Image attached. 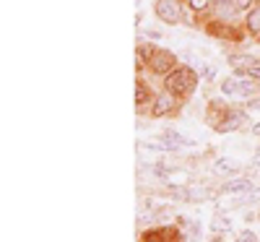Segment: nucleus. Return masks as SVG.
I'll return each mask as SVG.
<instances>
[{
    "mask_svg": "<svg viewBox=\"0 0 260 242\" xmlns=\"http://www.w3.org/2000/svg\"><path fill=\"white\" fill-rule=\"evenodd\" d=\"M206 123L211 125V130H216V133H234V130H242V128L252 125L250 117H247V109H232L221 99H213L208 104Z\"/></svg>",
    "mask_w": 260,
    "mask_h": 242,
    "instance_id": "nucleus-1",
    "label": "nucleus"
},
{
    "mask_svg": "<svg viewBox=\"0 0 260 242\" xmlns=\"http://www.w3.org/2000/svg\"><path fill=\"white\" fill-rule=\"evenodd\" d=\"M198 83H201V76L195 68H190V65H180V68H175L167 78H164V89L169 94H175L177 99H187L195 89H198Z\"/></svg>",
    "mask_w": 260,
    "mask_h": 242,
    "instance_id": "nucleus-2",
    "label": "nucleus"
},
{
    "mask_svg": "<svg viewBox=\"0 0 260 242\" xmlns=\"http://www.w3.org/2000/svg\"><path fill=\"white\" fill-rule=\"evenodd\" d=\"M175 68H180V57L172 50H164V47H159L154 52V57H151V63H148V73L161 76V78H167Z\"/></svg>",
    "mask_w": 260,
    "mask_h": 242,
    "instance_id": "nucleus-3",
    "label": "nucleus"
},
{
    "mask_svg": "<svg viewBox=\"0 0 260 242\" xmlns=\"http://www.w3.org/2000/svg\"><path fill=\"white\" fill-rule=\"evenodd\" d=\"M154 13H156L159 21H164V24H169V26H177L180 21H185L182 0H156Z\"/></svg>",
    "mask_w": 260,
    "mask_h": 242,
    "instance_id": "nucleus-4",
    "label": "nucleus"
},
{
    "mask_svg": "<svg viewBox=\"0 0 260 242\" xmlns=\"http://www.w3.org/2000/svg\"><path fill=\"white\" fill-rule=\"evenodd\" d=\"M177 107H180V99H177L175 94H169L167 89H161V92H156L154 102H151V107L146 109V112L156 120V117H167V115H172Z\"/></svg>",
    "mask_w": 260,
    "mask_h": 242,
    "instance_id": "nucleus-5",
    "label": "nucleus"
},
{
    "mask_svg": "<svg viewBox=\"0 0 260 242\" xmlns=\"http://www.w3.org/2000/svg\"><path fill=\"white\" fill-rule=\"evenodd\" d=\"M156 50H159L156 42H148V39L141 37L136 42V68L138 71H148V63H151V57H154Z\"/></svg>",
    "mask_w": 260,
    "mask_h": 242,
    "instance_id": "nucleus-6",
    "label": "nucleus"
},
{
    "mask_svg": "<svg viewBox=\"0 0 260 242\" xmlns=\"http://www.w3.org/2000/svg\"><path fill=\"white\" fill-rule=\"evenodd\" d=\"M156 141L164 151H180L182 146H192V141L185 138L182 133H177V130H161V133L156 136Z\"/></svg>",
    "mask_w": 260,
    "mask_h": 242,
    "instance_id": "nucleus-7",
    "label": "nucleus"
},
{
    "mask_svg": "<svg viewBox=\"0 0 260 242\" xmlns=\"http://www.w3.org/2000/svg\"><path fill=\"white\" fill-rule=\"evenodd\" d=\"M141 242H180L177 227H159V229H146L141 234Z\"/></svg>",
    "mask_w": 260,
    "mask_h": 242,
    "instance_id": "nucleus-8",
    "label": "nucleus"
},
{
    "mask_svg": "<svg viewBox=\"0 0 260 242\" xmlns=\"http://www.w3.org/2000/svg\"><path fill=\"white\" fill-rule=\"evenodd\" d=\"M154 89L143 81V78H136V89H133V99H136V109H148L151 107V102H154Z\"/></svg>",
    "mask_w": 260,
    "mask_h": 242,
    "instance_id": "nucleus-9",
    "label": "nucleus"
},
{
    "mask_svg": "<svg viewBox=\"0 0 260 242\" xmlns=\"http://www.w3.org/2000/svg\"><path fill=\"white\" fill-rule=\"evenodd\" d=\"M255 190V183L247 180V177H237V180H229L219 188L221 195H250Z\"/></svg>",
    "mask_w": 260,
    "mask_h": 242,
    "instance_id": "nucleus-10",
    "label": "nucleus"
},
{
    "mask_svg": "<svg viewBox=\"0 0 260 242\" xmlns=\"http://www.w3.org/2000/svg\"><path fill=\"white\" fill-rule=\"evenodd\" d=\"M242 164L232 159V157H219L213 162V174H219V177H234V174H240Z\"/></svg>",
    "mask_w": 260,
    "mask_h": 242,
    "instance_id": "nucleus-11",
    "label": "nucleus"
},
{
    "mask_svg": "<svg viewBox=\"0 0 260 242\" xmlns=\"http://www.w3.org/2000/svg\"><path fill=\"white\" fill-rule=\"evenodd\" d=\"M242 26H245L247 37H252V39H257V37H260V6H255L252 11H247V13H245Z\"/></svg>",
    "mask_w": 260,
    "mask_h": 242,
    "instance_id": "nucleus-12",
    "label": "nucleus"
},
{
    "mask_svg": "<svg viewBox=\"0 0 260 242\" xmlns=\"http://www.w3.org/2000/svg\"><path fill=\"white\" fill-rule=\"evenodd\" d=\"M240 86H242V78L232 73L221 81V94L224 97H240Z\"/></svg>",
    "mask_w": 260,
    "mask_h": 242,
    "instance_id": "nucleus-13",
    "label": "nucleus"
},
{
    "mask_svg": "<svg viewBox=\"0 0 260 242\" xmlns=\"http://www.w3.org/2000/svg\"><path fill=\"white\" fill-rule=\"evenodd\" d=\"M187 8L192 11V13H206V11H211V0H187Z\"/></svg>",
    "mask_w": 260,
    "mask_h": 242,
    "instance_id": "nucleus-14",
    "label": "nucleus"
},
{
    "mask_svg": "<svg viewBox=\"0 0 260 242\" xmlns=\"http://www.w3.org/2000/svg\"><path fill=\"white\" fill-rule=\"evenodd\" d=\"M240 78H250V81H255V83H260V63H255V65H250V68H247L245 73H240Z\"/></svg>",
    "mask_w": 260,
    "mask_h": 242,
    "instance_id": "nucleus-15",
    "label": "nucleus"
},
{
    "mask_svg": "<svg viewBox=\"0 0 260 242\" xmlns=\"http://www.w3.org/2000/svg\"><path fill=\"white\" fill-rule=\"evenodd\" d=\"M234 6H237L240 13H247V11H252L257 6V0H234Z\"/></svg>",
    "mask_w": 260,
    "mask_h": 242,
    "instance_id": "nucleus-16",
    "label": "nucleus"
},
{
    "mask_svg": "<svg viewBox=\"0 0 260 242\" xmlns=\"http://www.w3.org/2000/svg\"><path fill=\"white\" fill-rule=\"evenodd\" d=\"M237 242H257V234H255L252 229H245V232H240V237H237Z\"/></svg>",
    "mask_w": 260,
    "mask_h": 242,
    "instance_id": "nucleus-17",
    "label": "nucleus"
},
{
    "mask_svg": "<svg viewBox=\"0 0 260 242\" xmlns=\"http://www.w3.org/2000/svg\"><path fill=\"white\" fill-rule=\"evenodd\" d=\"M143 39H161V32L159 29H146L143 32Z\"/></svg>",
    "mask_w": 260,
    "mask_h": 242,
    "instance_id": "nucleus-18",
    "label": "nucleus"
},
{
    "mask_svg": "<svg viewBox=\"0 0 260 242\" xmlns=\"http://www.w3.org/2000/svg\"><path fill=\"white\" fill-rule=\"evenodd\" d=\"M250 133H252V136H255V138H260V120H257V123H252V125H250Z\"/></svg>",
    "mask_w": 260,
    "mask_h": 242,
    "instance_id": "nucleus-19",
    "label": "nucleus"
},
{
    "mask_svg": "<svg viewBox=\"0 0 260 242\" xmlns=\"http://www.w3.org/2000/svg\"><path fill=\"white\" fill-rule=\"evenodd\" d=\"M211 242H224V239H221V237H213V239H211Z\"/></svg>",
    "mask_w": 260,
    "mask_h": 242,
    "instance_id": "nucleus-20",
    "label": "nucleus"
},
{
    "mask_svg": "<svg viewBox=\"0 0 260 242\" xmlns=\"http://www.w3.org/2000/svg\"><path fill=\"white\" fill-rule=\"evenodd\" d=\"M257 6H260V0H257Z\"/></svg>",
    "mask_w": 260,
    "mask_h": 242,
    "instance_id": "nucleus-21",
    "label": "nucleus"
},
{
    "mask_svg": "<svg viewBox=\"0 0 260 242\" xmlns=\"http://www.w3.org/2000/svg\"><path fill=\"white\" fill-rule=\"evenodd\" d=\"M257 42H260V37H257Z\"/></svg>",
    "mask_w": 260,
    "mask_h": 242,
    "instance_id": "nucleus-22",
    "label": "nucleus"
}]
</instances>
